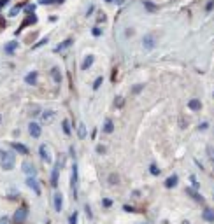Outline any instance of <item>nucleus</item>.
Returning <instances> with one entry per match:
<instances>
[{
  "instance_id": "nucleus-29",
  "label": "nucleus",
  "mask_w": 214,
  "mask_h": 224,
  "mask_svg": "<svg viewBox=\"0 0 214 224\" xmlns=\"http://www.w3.org/2000/svg\"><path fill=\"white\" fill-rule=\"evenodd\" d=\"M144 7H146L149 12H153V11H156V5H153L151 2H144Z\"/></svg>"
},
{
  "instance_id": "nucleus-35",
  "label": "nucleus",
  "mask_w": 214,
  "mask_h": 224,
  "mask_svg": "<svg viewBox=\"0 0 214 224\" xmlns=\"http://www.w3.org/2000/svg\"><path fill=\"white\" fill-rule=\"evenodd\" d=\"M97 21H98V23H104V21H105V14H104V12H98Z\"/></svg>"
},
{
  "instance_id": "nucleus-5",
  "label": "nucleus",
  "mask_w": 214,
  "mask_h": 224,
  "mask_svg": "<svg viewBox=\"0 0 214 224\" xmlns=\"http://www.w3.org/2000/svg\"><path fill=\"white\" fill-rule=\"evenodd\" d=\"M35 23H37V16H35V14H28L27 18H25V21L21 23V27L18 28V32H16V33H21V30H23L25 27H30V25H35Z\"/></svg>"
},
{
  "instance_id": "nucleus-36",
  "label": "nucleus",
  "mask_w": 214,
  "mask_h": 224,
  "mask_svg": "<svg viewBox=\"0 0 214 224\" xmlns=\"http://www.w3.org/2000/svg\"><path fill=\"white\" fill-rule=\"evenodd\" d=\"M48 40H49V39H48V37H46V39H42V40H40V42H37V44H35V46H33V49L40 47V46H44V44H46V42H48Z\"/></svg>"
},
{
  "instance_id": "nucleus-7",
  "label": "nucleus",
  "mask_w": 214,
  "mask_h": 224,
  "mask_svg": "<svg viewBox=\"0 0 214 224\" xmlns=\"http://www.w3.org/2000/svg\"><path fill=\"white\" fill-rule=\"evenodd\" d=\"M142 46H144V49L151 51V49L155 47V37H153L151 33H146V35L142 37Z\"/></svg>"
},
{
  "instance_id": "nucleus-28",
  "label": "nucleus",
  "mask_w": 214,
  "mask_h": 224,
  "mask_svg": "<svg viewBox=\"0 0 214 224\" xmlns=\"http://www.w3.org/2000/svg\"><path fill=\"white\" fill-rule=\"evenodd\" d=\"M21 7H23V4H19V5H16V7H13V9H11V12H9V16H16V14L21 11Z\"/></svg>"
},
{
  "instance_id": "nucleus-31",
  "label": "nucleus",
  "mask_w": 214,
  "mask_h": 224,
  "mask_svg": "<svg viewBox=\"0 0 214 224\" xmlns=\"http://www.w3.org/2000/svg\"><path fill=\"white\" fill-rule=\"evenodd\" d=\"M25 11H27L28 14H33V11H35V4H30V5H27V7H25Z\"/></svg>"
},
{
  "instance_id": "nucleus-16",
  "label": "nucleus",
  "mask_w": 214,
  "mask_h": 224,
  "mask_svg": "<svg viewBox=\"0 0 214 224\" xmlns=\"http://www.w3.org/2000/svg\"><path fill=\"white\" fill-rule=\"evenodd\" d=\"M58 177H60V167H56L53 170V173H51V186H53V187L58 186Z\"/></svg>"
},
{
  "instance_id": "nucleus-32",
  "label": "nucleus",
  "mask_w": 214,
  "mask_h": 224,
  "mask_svg": "<svg viewBox=\"0 0 214 224\" xmlns=\"http://www.w3.org/2000/svg\"><path fill=\"white\" fill-rule=\"evenodd\" d=\"M69 222H70V224H77V212H74V214L70 215V219H69Z\"/></svg>"
},
{
  "instance_id": "nucleus-40",
  "label": "nucleus",
  "mask_w": 214,
  "mask_h": 224,
  "mask_svg": "<svg viewBox=\"0 0 214 224\" xmlns=\"http://www.w3.org/2000/svg\"><path fill=\"white\" fill-rule=\"evenodd\" d=\"M190 179H191V182H193V187H196V189H198V180H196V179H195V177H193V175L190 177Z\"/></svg>"
},
{
  "instance_id": "nucleus-33",
  "label": "nucleus",
  "mask_w": 214,
  "mask_h": 224,
  "mask_svg": "<svg viewBox=\"0 0 214 224\" xmlns=\"http://www.w3.org/2000/svg\"><path fill=\"white\" fill-rule=\"evenodd\" d=\"M91 33H93L95 37H100V35H102V30H100V28H98V27H95L93 30H91Z\"/></svg>"
},
{
  "instance_id": "nucleus-27",
  "label": "nucleus",
  "mask_w": 214,
  "mask_h": 224,
  "mask_svg": "<svg viewBox=\"0 0 214 224\" xmlns=\"http://www.w3.org/2000/svg\"><path fill=\"white\" fill-rule=\"evenodd\" d=\"M63 0H39V4L42 5H49V4H62Z\"/></svg>"
},
{
  "instance_id": "nucleus-2",
  "label": "nucleus",
  "mask_w": 214,
  "mask_h": 224,
  "mask_svg": "<svg viewBox=\"0 0 214 224\" xmlns=\"http://www.w3.org/2000/svg\"><path fill=\"white\" fill-rule=\"evenodd\" d=\"M39 154H40V158H42V161L44 163H51L53 161V156H51V151H49V147L46 144H42L39 147Z\"/></svg>"
},
{
  "instance_id": "nucleus-24",
  "label": "nucleus",
  "mask_w": 214,
  "mask_h": 224,
  "mask_svg": "<svg viewBox=\"0 0 214 224\" xmlns=\"http://www.w3.org/2000/svg\"><path fill=\"white\" fill-rule=\"evenodd\" d=\"M16 47H18V42H9V44L5 46V53L13 54L14 51H16Z\"/></svg>"
},
{
  "instance_id": "nucleus-37",
  "label": "nucleus",
  "mask_w": 214,
  "mask_h": 224,
  "mask_svg": "<svg viewBox=\"0 0 214 224\" xmlns=\"http://www.w3.org/2000/svg\"><path fill=\"white\" fill-rule=\"evenodd\" d=\"M109 182L111 184H118V175H109Z\"/></svg>"
},
{
  "instance_id": "nucleus-45",
  "label": "nucleus",
  "mask_w": 214,
  "mask_h": 224,
  "mask_svg": "<svg viewBox=\"0 0 214 224\" xmlns=\"http://www.w3.org/2000/svg\"><path fill=\"white\" fill-rule=\"evenodd\" d=\"M140 89H142V86H134V93H139Z\"/></svg>"
},
{
  "instance_id": "nucleus-48",
  "label": "nucleus",
  "mask_w": 214,
  "mask_h": 224,
  "mask_svg": "<svg viewBox=\"0 0 214 224\" xmlns=\"http://www.w3.org/2000/svg\"><path fill=\"white\" fill-rule=\"evenodd\" d=\"M183 224H190V222H188V221H184V222H183Z\"/></svg>"
},
{
  "instance_id": "nucleus-22",
  "label": "nucleus",
  "mask_w": 214,
  "mask_h": 224,
  "mask_svg": "<svg viewBox=\"0 0 214 224\" xmlns=\"http://www.w3.org/2000/svg\"><path fill=\"white\" fill-rule=\"evenodd\" d=\"M77 137H79L81 140L86 137V126H84V123H79V126H77Z\"/></svg>"
},
{
  "instance_id": "nucleus-44",
  "label": "nucleus",
  "mask_w": 214,
  "mask_h": 224,
  "mask_svg": "<svg viewBox=\"0 0 214 224\" xmlns=\"http://www.w3.org/2000/svg\"><path fill=\"white\" fill-rule=\"evenodd\" d=\"M5 4H9V0H0V9H2Z\"/></svg>"
},
{
  "instance_id": "nucleus-13",
  "label": "nucleus",
  "mask_w": 214,
  "mask_h": 224,
  "mask_svg": "<svg viewBox=\"0 0 214 224\" xmlns=\"http://www.w3.org/2000/svg\"><path fill=\"white\" fill-rule=\"evenodd\" d=\"M62 203H63L62 193H56V194H54V210H56V212H62Z\"/></svg>"
},
{
  "instance_id": "nucleus-15",
  "label": "nucleus",
  "mask_w": 214,
  "mask_h": 224,
  "mask_svg": "<svg viewBox=\"0 0 214 224\" xmlns=\"http://www.w3.org/2000/svg\"><path fill=\"white\" fill-rule=\"evenodd\" d=\"M202 217H204V221H207V222H214V210L205 208V210L202 212Z\"/></svg>"
},
{
  "instance_id": "nucleus-17",
  "label": "nucleus",
  "mask_w": 214,
  "mask_h": 224,
  "mask_svg": "<svg viewBox=\"0 0 214 224\" xmlns=\"http://www.w3.org/2000/svg\"><path fill=\"white\" fill-rule=\"evenodd\" d=\"M177 175H170L169 179L165 180V187H169V189H172V187H176L177 186Z\"/></svg>"
},
{
  "instance_id": "nucleus-43",
  "label": "nucleus",
  "mask_w": 214,
  "mask_h": 224,
  "mask_svg": "<svg viewBox=\"0 0 214 224\" xmlns=\"http://www.w3.org/2000/svg\"><path fill=\"white\" fill-rule=\"evenodd\" d=\"M214 9V2H209V4H207V11H212Z\"/></svg>"
},
{
  "instance_id": "nucleus-4",
  "label": "nucleus",
  "mask_w": 214,
  "mask_h": 224,
  "mask_svg": "<svg viewBox=\"0 0 214 224\" xmlns=\"http://www.w3.org/2000/svg\"><path fill=\"white\" fill-rule=\"evenodd\" d=\"M25 219H27V208L21 207V208H18V210L14 212L13 221H14V224H23L25 222Z\"/></svg>"
},
{
  "instance_id": "nucleus-11",
  "label": "nucleus",
  "mask_w": 214,
  "mask_h": 224,
  "mask_svg": "<svg viewBox=\"0 0 214 224\" xmlns=\"http://www.w3.org/2000/svg\"><path fill=\"white\" fill-rule=\"evenodd\" d=\"M72 46V39H67V40H63L62 44H58L56 47H54V53H62V51H65L67 47H70Z\"/></svg>"
},
{
  "instance_id": "nucleus-6",
  "label": "nucleus",
  "mask_w": 214,
  "mask_h": 224,
  "mask_svg": "<svg viewBox=\"0 0 214 224\" xmlns=\"http://www.w3.org/2000/svg\"><path fill=\"white\" fill-rule=\"evenodd\" d=\"M74 198H77V165H72V180H70Z\"/></svg>"
},
{
  "instance_id": "nucleus-49",
  "label": "nucleus",
  "mask_w": 214,
  "mask_h": 224,
  "mask_svg": "<svg viewBox=\"0 0 214 224\" xmlns=\"http://www.w3.org/2000/svg\"><path fill=\"white\" fill-rule=\"evenodd\" d=\"M0 121H2V116H0Z\"/></svg>"
},
{
  "instance_id": "nucleus-3",
  "label": "nucleus",
  "mask_w": 214,
  "mask_h": 224,
  "mask_svg": "<svg viewBox=\"0 0 214 224\" xmlns=\"http://www.w3.org/2000/svg\"><path fill=\"white\" fill-rule=\"evenodd\" d=\"M56 117V112L54 110H44V112H40V121L42 124H51Z\"/></svg>"
},
{
  "instance_id": "nucleus-12",
  "label": "nucleus",
  "mask_w": 214,
  "mask_h": 224,
  "mask_svg": "<svg viewBox=\"0 0 214 224\" xmlns=\"http://www.w3.org/2000/svg\"><path fill=\"white\" fill-rule=\"evenodd\" d=\"M13 149L14 151H18L19 154H28V147L27 145H23V144H19V142H13Z\"/></svg>"
},
{
  "instance_id": "nucleus-41",
  "label": "nucleus",
  "mask_w": 214,
  "mask_h": 224,
  "mask_svg": "<svg viewBox=\"0 0 214 224\" xmlns=\"http://www.w3.org/2000/svg\"><path fill=\"white\" fill-rule=\"evenodd\" d=\"M97 152H105V147H104V145H98V147H97Z\"/></svg>"
},
{
  "instance_id": "nucleus-10",
  "label": "nucleus",
  "mask_w": 214,
  "mask_h": 224,
  "mask_svg": "<svg viewBox=\"0 0 214 224\" xmlns=\"http://www.w3.org/2000/svg\"><path fill=\"white\" fill-rule=\"evenodd\" d=\"M23 172H25L28 177H33V175H35V167H33L32 163L25 161V163H23Z\"/></svg>"
},
{
  "instance_id": "nucleus-20",
  "label": "nucleus",
  "mask_w": 214,
  "mask_h": 224,
  "mask_svg": "<svg viewBox=\"0 0 214 224\" xmlns=\"http://www.w3.org/2000/svg\"><path fill=\"white\" fill-rule=\"evenodd\" d=\"M188 107L191 110H200L202 109V103H200V100H190L188 102Z\"/></svg>"
},
{
  "instance_id": "nucleus-19",
  "label": "nucleus",
  "mask_w": 214,
  "mask_h": 224,
  "mask_svg": "<svg viewBox=\"0 0 214 224\" xmlns=\"http://www.w3.org/2000/svg\"><path fill=\"white\" fill-rule=\"evenodd\" d=\"M25 82L30 84V86H33V84L37 82V72H30V74H27V77H25Z\"/></svg>"
},
{
  "instance_id": "nucleus-23",
  "label": "nucleus",
  "mask_w": 214,
  "mask_h": 224,
  "mask_svg": "<svg viewBox=\"0 0 214 224\" xmlns=\"http://www.w3.org/2000/svg\"><path fill=\"white\" fill-rule=\"evenodd\" d=\"M186 193L188 194H191V198H193V200H196V202H204V198H202L200 196V194H198V193H196V191H193V189H186Z\"/></svg>"
},
{
  "instance_id": "nucleus-18",
  "label": "nucleus",
  "mask_w": 214,
  "mask_h": 224,
  "mask_svg": "<svg viewBox=\"0 0 214 224\" xmlns=\"http://www.w3.org/2000/svg\"><path fill=\"white\" fill-rule=\"evenodd\" d=\"M51 77H53V81H54L56 84L62 82V74H60V70L56 68V67H53V68H51Z\"/></svg>"
},
{
  "instance_id": "nucleus-39",
  "label": "nucleus",
  "mask_w": 214,
  "mask_h": 224,
  "mask_svg": "<svg viewBox=\"0 0 214 224\" xmlns=\"http://www.w3.org/2000/svg\"><path fill=\"white\" fill-rule=\"evenodd\" d=\"M0 224H11L9 217H0Z\"/></svg>"
},
{
  "instance_id": "nucleus-9",
  "label": "nucleus",
  "mask_w": 214,
  "mask_h": 224,
  "mask_svg": "<svg viewBox=\"0 0 214 224\" xmlns=\"http://www.w3.org/2000/svg\"><path fill=\"white\" fill-rule=\"evenodd\" d=\"M27 186L30 189H33V191H35V194H40V187H39V182H37L35 179H33V177H28L27 179Z\"/></svg>"
},
{
  "instance_id": "nucleus-30",
  "label": "nucleus",
  "mask_w": 214,
  "mask_h": 224,
  "mask_svg": "<svg viewBox=\"0 0 214 224\" xmlns=\"http://www.w3.org/2000/svg\"><path fill=\"white\" fill-rule=\"evenodd\" d=\"M149 172H151L153 175H160V168L156 167V165H151V167H149Z\"/></svg>"
},
{
  "instance_id": "nucleus-38",
  "label": "nucleus",
  "mask_w": 214,
  "mask_h": 224,
  "mask_svg": "<svg viewBox=\"0 0 214 224\" xmlns=\"http://www.w3.org/2000/svg\"><path fill=\"white\" fill-rule=\"evenodd\" d=\"M102 205H104V207H111V205H112V200H109V198H104Z\"/></svg>"
},
{
  "instance_id": "nucleus-8",
  "label": "nucleus",
  "mask_w": 214,
  "mask_h": 224,
  "mask_svg": "<svg viewBox=\"0 0 214 224\" xmlns=\"http://www.w3.org/2000/svg\"><path fill=\"white\" fill-rule=\"evenodd\" d=\"M28 132H30V135L33 137V138H39V137H40V124L30 123V124H28Z\"/></svg>"
},
{
  "instance_id": "nucleus-34",
  "label": "nucleus",
  "mask_w": 214,
  "mask_h": 224,
  "mask_svg": "<svg viewBox=\"0 0 214 224\" xmlns=\"http://www.w3.org/2000/svg\"><path fill=\"white\" fill-rule=\"evenodd\" d=\"M102 81H104L102 77H98V79L93 82V89H98V88H100V84H102Z\"/></svg>"
},
{
  "instance_id": "nucleus-26",
  "label": "nucleus",
  "mask_w": 214,
  "mask_h": 224,
  "mask_svg": "<svg viewBox=\"0 0 214 224\" xmlns=\"http://www.w3.org/2000/svg\"><path fill=\"white\" fill-rule=\"evenodd\" d=\"M62 126H63V133H65V135H70V124H69L67 119L62 123Z\"/></svg>"
},
{
  "instance_id": "nucleus-21",
  "label": "nucleus",
  "mask_w": 214,
  "mask_h": 224,
  "mask_svg": "<svg viewBox=\"0 0 214 224\" xmlns=\"http://www.w3.org/2000/svg\"><path fill=\"white\" fill-rule=\"evenodd\" d=\"M112 130H114L112 119H105V123H104V132H105V133H112Z\"/></svg>"
},
{
  "instance_id": "nucleus-46",
  "label": "nucleus",
  "mask_w": 214,
  "mask_h": 224,
  "mask_svg": "<svg viewBox=\"0 0 214 224\" xmlns=\"http://www.w3.org/2000/svg\"><path fill=\"white\" fill-rule=\"evenodd\" d=\"M105 2H107V4H111V2H114V0H105Z\"/></svg>"
},
{
  "instance_id": "nucleus-1",
  "label": "nucleus",
  "mask_w": 214,
  "mask_h": 224,
  "mask_svg": "<svg viewBox=\"0 0 214 224\" xmlns=\"http://www.w3.org/2000/svg\"><path fill=\"white\" fill-rule=\"evenodd\" d=\"M0 163H2V168H4V170H13L14 163H16V158H14L13 152H4L2 158H0Z\"/></svg>"
},
{
  "instance_id": "nucleus-42",
  "label": "nucleus",
  "mask_w": 214,
  "mask_h": 224,
  "mask_svg": "<svg viewBox=\"0 0 214 224\" xmlns=\"http://www.w3.org/2000/svg\"><path fill=\"white\" fill-rule=\"evenodd\" d=\"M123 210H126V212H135L134 208H132V207H128V205H125V207H123Z\"/></svg>"
},
{
  "instance_id": "nucleus-25",
  "label": "nucleus",
  "mask_w": 214,
  "mask_h": 224,
  "mask_svg": "<svg viewBox=\"0 0 214 224\" xmlns=\"http://www.w3.org/2000/svg\"><path fill=\"white\" fill-rule=\"evenodd\" d=\"M114 105H116L118 109H121V107L125 105V98H123V97H116V100H114Z\"/></svg>"
},
{
  "instance_id": "nucleus-14",
  "label": "nucleus",
  "mask_w": 214,
  "mask_h": 224,
  "mask_svg": "<svg viewBox=\"0 0 214 224\" xmlns=\"http://www.w3.org/2000/svg\"><path fill=\"white\" fill-rule=\"evenodd\" d=\"M93 62H95V58L91 56V54H89V56H86L84 60H83V63H81V68H83V70H88L89 67L93 65Z\"/></svg>"
},
{
  "instance_id": "nucleus-47",
  "label": "nucleus",
  "mask_w": 214,
  "mask_h": 224,
  "mask_svg": "<svg viewBox=\"0 0 214 224\" xmlns=\"http://www.w3.org/2000/svg\"><path fill=\"white\" fill-rule=\"evenodd\" d=\"M2 154H4V151H0V158H2Z\"/></svg>"
}]
</instances>
